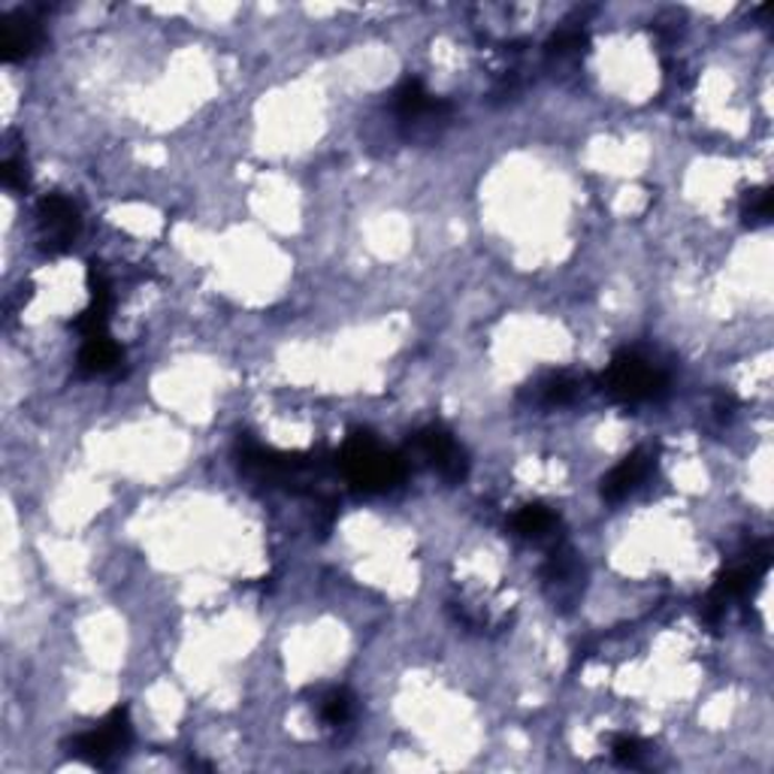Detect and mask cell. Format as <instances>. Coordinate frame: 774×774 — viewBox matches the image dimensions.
<instances>
[{
    "label": "cell",
    "mask_w": 774,
    "mask_h": 774,
    "mask_svg": "<svg viewBox=\"0 0 774 774\" xmlns=\"http://www.w3.org/2000/svg\"><path fill=\"white\" fill-rule=\"evenodd\" d=\"M393 110H396V119L403 121V124H430L433 119H445L451 107H448L445 100L433 98L421 79L409 77L393 91Z\"/></svg>",
    "instance_id": "8992f818"
},
{
    "label": "cell",
    "mask_w": 774,
    "mask_h": 774,
    "mask_svg": "<svg viewBox=\"0 0 774 774\" xmlns=\"http://www.w3.org/2000/svg\"><path fill=\"white\" fill-rule=\"evenodd\" d=\"M647 753H651V747H647L642 738H635V735H614V738H611V756H614V763L626 765V768H642Z\"/></svg>",
    "instance_id": "5bb4252c"
},
{
    "label": "cell",
    "mask_w": 774,
    "mask_h": 774,
    "mask_svg": "<svg viewBox=\"0 0 774 774\" xmlns=\"http://www.w3.org/2000/svg\"><path fill=\"white\" fill-rule=\"evenodd\" d=\"M581 396V379L569 375V372H556V375H547L542 382L530 388V403L545 405V409H554V405H569L572 400Z\"/></svg>",
    "instance_id": "30bf717a"
},
{
    "label": "cell",
    "mask_w": 774,
    "mask_h": 774,
    "mask_svg": "<svg viewBox=\"0 0 774 774\" xmlns=\"http://www.w3.org/2000/svg\"><path fill=\"white\" fill-rule=\"evenodd\" d=\"M0 179H3V185L10 188V191H28V185H31V175H28L24 158H19V154H7V158H3V164H0Z\"/></svg>",
    "instance_id": "2e32d148"
},
{
    "label": "cell",
    "mask_w": 774,
    "mask_h": 774,
    "mask_svg": "<svg viewBox=\"0 0 774 774\" xmlns=\"http://www.w3.org/2000/svg\"><path fill=\"white\" fill-rule=\"evenodd\" d=\"M584 46H587V33L581 31V28H563V31H556L554 37L547 40L545 49L551 58H569L581 56Z\"/></svg>",
    "instance_id": "9a60e30c"
},
{
    "label": "cell",
    "mask_w": 774,
    "mask_h": 774,
    "mask_svg": "<svg viewBox=\"0 0 774 774\" xmlns=\"http://www.w3.org/2000/svg\"><path fill=\"white\" fill-rule=\"evenodd\" d=\"M121 363V349L107 336H91L82 342V351H79V372L82 375H103V372H112Z\"/></svg>",
    "instance_id": "9c48e42d"
},
{
    "label": "cell",
    "mask_w": 774,
    "mask_h": 774,
    "mask_svg": "<svg viewBox=\"0 0 774 774\" xmlns=\"http://www.w3.org/2000/svg\"><path fill=\"white\" fill-rule=\"evenodd\" d=\"M46 33L43 24L31 19L28 12H10L0 19V58L3 61H24L33 52H40Z\"/></svg>",
    "instance_id": "52a82bcc"
},
{
    "label": "cell",
    "mask_w": 774,
    "mask_h": 774,
    "mask_svg": "<svg viewBox=\"0 0 774 774\" xmlns=\"http://www.w3.org/2000/svg\"><path fill=\"white\" fill-rule=\"evenodd\" d=\"M339 466L354 487L366 493L393 491L405 475L403 460L379 445L370 433H351L339 451Z\"/></svg>",
    "instance_id": "6da1fadb"
},
{
    "label": "cell",
    "mask_w": 774,
    "mask_h": 774,
    "mask_svg": "<svg viewBox=\"0 0 774 774\" xmlns=\"http://www.w3.org/2000/svg\"><path fill=\"white\" fill-rule=\"evenodd\" d=\"M512 530L521 539H535L539 542V539H545V535H551L556 530V514L547 505L533 502V505L517 509V514L512 517Z\"/></svg>",
    "instance_id": "8fae6325"
},
{
    "label": "cell",
    "mask_w": 774,
    "mask_h": 774,
    "mask_svg": "<svg viewBox=\"0 0 774 774\" xmlns=\"http://www.w3.org/2000/svg\"><path fill=\"white\" fill-rule=\"evenodd\" d=\"M412 448H415L418 458L424 460L426 466H433L448 484H460L470 475V458L454 439V433H448L445 426L430 424L424 430H418L415 439H412Z\"/></svg>",
    "instance_id": "5b68a950"
},
{
    "label": "cell",
    "mask_w": 774,
    "mask_h": 774,
    "mask_svg": "<svg viewBox=\"0 0 774 774\" xmlns=\"http://www.w3.org/2000/svg\"><path fill=\"white\" fill-rule=\"evenodd\" d=\"M600 388L614 403L639 405L660 400L669 391V375L635 351H621L600 375Z\"/></svg>",
    "instance_id": "7a4b0ae2"
},
{
    "label": "cell",
    "mask_w": 774,
    "mask_h": 774,
    "mask_svg": "<svg viewBox=\"0 0 774 774\" xmlns=\"http://www.w3.org/2000/svg\"><path fill=\"white\" fill-rule=\"evenodd\" d=\"M37 228H40V249L46 254L58 258V254L70 251L79 230H82L77 203L64 194H46L37 203Z\"/></svg>",
    "instance_id": "277c9868"
},
{
    "label": "cell",
    "mask_w": 774,
    "mask_h": 774,
    "mask_svg": "<svg viewBox=\"0 0 774 774\" xmlns=\"http://www.w3.org/2000/svg\"><path fill=\"white\" fill-rule=\"evenodd\" d=\"M742 219L747 228H763L772 219V191L768 188H751L742 197Z\"/></svg>",
    "instance_id": "4fadbf2b"
},
{
    "label": "cell",
    "mask_w": 774,
    "mask_h": 774,
    "mask_svg": "<svg viewBox=\"0 0 774 774\" xmlns=\"http://www.w3.org/2000/svg\"><path fill=\"white\" fill-rule=\"evenodd\" d=\"M651 470H654V458H651L647 451H633L630 458L621 460V463L602 479V500L614 505V502H623L626 496H633L644 484V479L651 475Z\"/></svg>",
    "instance_id": "ba28073f"
},
{
    "label": "cell",
    "mask_w": 774,
    "mask_h": 774,
    "mask_svg": "<svg viewBox=\"0 0 774 774\" xmlns=\"http://www.w3.org/2000/svg\"><path fill=\"white\" fill-rule=\"evenodd\" d=\"M318 714L328 726H345L354 717V696L349 690H328L318 702Z\"/></svg>",
    "instance_id": "7c38bea8"
},
{
    "label": "cell",
    "mask_w": 774,
    "mask_h": 774,
    "mask_svg": "<svg viewBox=\"0 0 774 774\" xmlns=\"http://www.w3.org/2000/svg\"><path fill=\"white\" fill-rule=\"evenodd\" d=\"M133 726L131 717H128V708L110 711L107 717L94 723L91 730L79 732L70 742V753L77 760H86L88 765H110L119 753H124L131 747Z\"/></svg>",
    "instance_id": "3957f363"
}]
</instances>
